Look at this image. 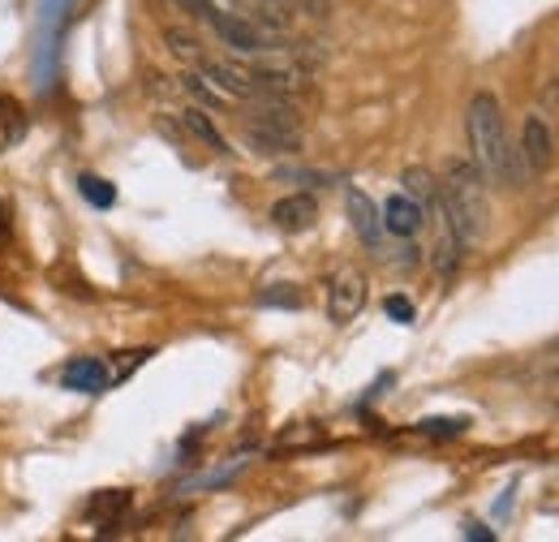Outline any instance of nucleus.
<instances>
[{"instance_id": "f3484780", "label": "nucleus", "mask_w": 559, "mask_h": 542, "mask_svg": "<svg viewBox=\"0 0 559 542\" xmlns=\"http://www.w3.org/2000/svg\"><path fill=\"white\" fill-rule=\"evenodd\" d=\"M173 9H181V13H190V17H199V22H207V13L215 9V0H168Z\"/></svg>"}, {"instance_id": "f03ea898", "label": "nucleus", "mask_w": 559, "mask_h": 542, "mask_svg": "<svg viewBox=\"0 0 559 542\" xmlns=\"http://www.w3.org/2000/svg\"><path fill=\"white\" fill-rule=\"evenodd\" d=\"M439 203L443 215L456 233V241L465 250H474L483 237H487L490 224V199H487V177L478 173L474 160H448L443 164V177H439Z\"/></svg>"}, {"instance_id": "a211bd4d", "label": "nucleus", "mask_w": 559, "mask_h": 542, "mask_svg": "<svg viewBox=\"0 0 559 542\" xmlns=\"http://www.w3.org/2000/svg\"><path fill=\"white\" fill-rule=\"evenodd\" d=\"M388 315L401 319V323H414V302H405V297H388Z\"/></svg>"}, {"instance_id": "f8f14e48", "label": "nucleus", "mask_w": 559, "mask_h": 542, "mask_svg": "<svg viewBox=\"0 0 559 542\" xmlns=\"http://www.w3.org/2000/svg\"><path fill=\"white\" fill-rule=\"evenodd\" d=\"M181 126H186L190 134L199 138V142H207L215 155H228V142H224V134L211 126V117L203 113V108H190V113H181Z\"/></svg>"}, {"instance_id": "f257e3e1", "label": "nucleus", "mask_w": 559, "mask_h": 542, "mask_svg": "<svg viewBox=\"0 0 559 542\" xmlns=\"http://www.w3.org/2000/svg\"><path fill=\"white\" fill-rule=\"evenodd\" d=\"M465 134H469V160L478 164V173L503 186V190H525V164L521 151L512 146L508 126H503V108L490 91H478L465 108Z\"/></svg>"}, {"instance_id": "6ab92c4d", "label": "nucleus", "mask_w": 559, "mask_h": 542, "mask_svg": "<svg viewBox=\"0 0 559 542\" xmlns=\"http://www.w3.org/2000/svg\"><path fill=\"white\" fill-rule=\"evenodd\" d=\"M547 370H551V375H559V344L547 353Z\"/></svg>"}, {"instance_id": "423d86ee", "label": "nucleus", "mask_w": 559, "mask_h": 542, "mask_svg": "<svg viewBox=\"0 0 559 542\" xmlns=\"http://www.w3.org/2000/svg\"><path fill=\"white\" fill-rule=\"evenodd\" d=\"M366 306V275L357 268H341L328 284V319L332 323H353Z\"/></svg>"}, {"instance_id": "aec40b11", "label": "nucleus", "mask_w": 559, "mask_h": 542, "mask_svg": "<svg viewBox=\"0 0 559 542\" xmlns=\"http://www.w3.org/2000/svg\"><path fill=\"white\" fill-rule=\"evenodd\" d=\"M0 233H4V207H0Z\"/></svg>"}, {"instance_id": "0eeeda50", "label": "nucleus", "mask_w": 559, "mask_h": 542, "mask_svg": "<svg viewBox=\"0 0 559 542\" xmlns=\"http://www.w3.org/2000/svg\"><path fill=\"white\" fill-rule=\"evenodd\" d=\"M421 224H426V207L409 195H392L383 207V233H396V237H418Z\"/></svg>"}, {"instance_id": "ddd939ff", "label": "nucleus", "mask_w": 559, "mask_h": 542, "mask_svg": "<svg viewBox=\"0 0 559 542\" xmlns=\"http://www.w3.org/2000/svg\"><path fill=\"white\" fill-rule=\"evenodd\" d=\"M126 504H130V491H104V495H95V499H91L86 517H91V521H99V526H112V521L126 512Z\"/></svg>"}, {"instance_id": "4468645a", "label": "nucleus", "mask_w": 559, "mask_h": 542, "mask_svg": "<svg viewBox=\"0 0 559 542\" xmlns=\"http://www.w3.org/2000/svg\"><path fill=\"white\" fill-rule=\"evenodd\" d=\"M405 195L409 199H418L421 207H430L435 199H439V177L430 173V168H405Z\"/></svg>"}, {"instance_id": "9b49d317", "label": "nucleus", "mask_w": 559, "mask_h": 542, "mask_svg": "<svg viewBox=\"0 0 559 542\" xmlns=\"http://www.w3.org/2000/svg\"><path fill=\"white\" fill-rule=\"evenodd\" d=\"M164 44H168L173 57H181V61H190V66H203V61H207L203 39L190 35V31H181V26H168V31H164Z\"/></svg>"}, {"instance_id": "2eb2a0df", "label": "nucleus", "mask_w": 559, "mask_h": 542, "mask_svg": "<svg viewBox=\"0 0 559 542\" xmlns=\"http://www.w3.org/2000/svg\"><path fill=\"white\" fill-rule=\"evenodd\" d=\"M78 186H82V199H91L95 207H112V199H117V195H112V186H108V181H99V177H86V173H82V181H78Z\"/></svg>"}, {"instance_id": "9d476101", "label": "nucleus", "mask_w": 559, "mask_h": 542, "mask_svg": "<svg viewBox=\"0 0 559 542\" xmlns=\"http://www.w3.org/2000/svg\"><path fill=\"white\" fill-rule=\"evenodd\" d=\"M61 384L70 392H104L112 384V375H108V366L99 357H73L70 366L61 370Z\"/></svg>"}, {"instance_id": "1a4fd4ad", "label": "nucleus", "mask_w": 559, "mask_h": 542, "mask_svg": "<svg viewBox=\"0 0 559 542\" xmlns=\"http://www.w3.org/2000/svg\"><path fill=\"white\" fill-rule=\"evenodd\" d=\"M345 207H349L353 233H357V237H361L370 250H379V246H383V215L374 211V203H370L361 190H349Z\"/></svg>"}, {"instance_id": "dca6fc26", "label": "nucleus", "mask_w": 559, "mask_h": 542, "mask_svg": "<svg viewBox=\"0 0 559 542\" xmlns=\"http://www.w3.org/2000/svg\"><path fill=\"white\" fill-rule=\"evenodd\" d=\"M263 302L267 306H301V293H293V284H272L263 293Z\"/></svg>"}, {"instance_id": "20e7f679", "label": "nucleus", "mask_w": 559, "mask_h": 542, "mask_svg": "<svg viewBox=\"0 0 559 542\" xmlns=\"http://www.w3.org/2000/svg\"><path fill=\"white\" fill-rule=\"evenodd\" d=\"M199 73L211 82V91H219L224 99H241V104H250V99H259L263 91H259V78H254V69L250 66H237V61H203Z\"/></svg>"}, {"instance_id": "7ed1b4c3", "label": "nucleus", "mask_w": 559, "mask_h": 542, "mask_svg": "<svg viewBox=\"0 0 559 542\" xmlns=\"http://www.w3.org/2000/svg\"><path fill=\"white\" fill-rule=\"evenodd\" d=\"M207 26L224 39V48L241 52V57H263V52H280L284 44V31H272L263 26L259 17H246V13H228V9H211Z\"/></svg>"}, {"instance_id": "6e6552de", "label": "nucleus", "mask_w": 559, "mask_h": 542, "mask_svg": "<svg viewBox=\"0 0 559 542\" xmlns=\"http://www.w3.org/2000/svg\"><path fill=\"white\" fill-rule=\"evenodd\" d=\"M314 220H319V203L310 195H288V199L272 203V224L280 233H306V228H314Z\"/></svg>"}, {"instance_id": "39448f33", "label": "nucleus", "mask_w": 559, "mask_h": 542, "mask_svg": "<svg viewBox=\"0 0 559 542\" xmlns=\"http://www.w3.org/2000/svg\"><path fill=\"white\" fill-rule=\"evenodd\" d=\"M521 164H525V173L530 177H547L551 168H556V134H551V126L534 113V117H525V130H521Z\"/></svg>"}]
</instances>
